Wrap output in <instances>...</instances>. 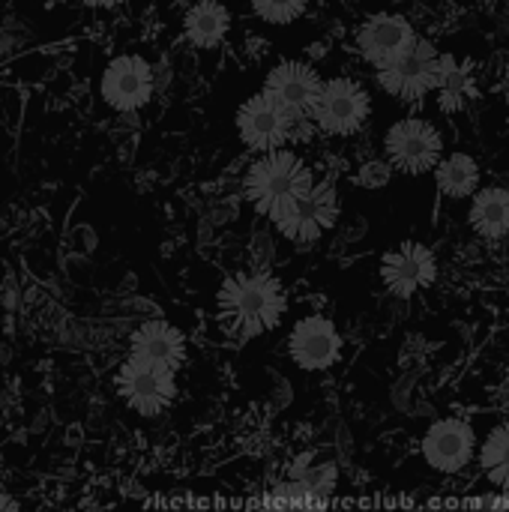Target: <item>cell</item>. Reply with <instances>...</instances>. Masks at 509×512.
<instances>
[{
	"mask_svg": "<svg viewBox=\"0 0 509 512\" xmlns=\"http://www.w3.org/2000/svg\"><path fill=\"white\" fill-rule=\"evenodd\" d=\"M438 273H441L438 255L426 243H417V240H405L396 249L384 252L378 264L381 285L396 300H411L429 291L438 282Z\"/></svg>",
	"mask_w": 509,
	"mask_h": 512,
	"instance_id": "52a82bcc",
	"label": "cell"
},
{
	"mask_svg": "<svg viewBox=\"0 0 509 512\" xmlns=\"http://www.w3.org/2000/svg\"><path fill=\"white\" fill-rule=\"evenodd\" d=\"M507 3H509V0H507Z\"/></svg>",
	"mask_w": 509,
	"mask_h": 512,
	"instance_id": "83f0119b",
	"label": "cell"
},
{
	"mask_svg": "<svg viewBox=\"0 0 509 512\" xmlns=\"http://www.w3.org/2000/svg\"><path fill=\"white\" fill-rule=\"evenodd\" d=\"M114 390L120 396V402L138 414V417H162L174 402H177V372L147 363V360H135L126 357L114 375Z\"/></svg>",
	"mask_w": 509,
	"mask_h": 512,
	"instance_id": "3957f363",
	"label": "cell"
},
{
	"mask_svg": "<svg viewBox=\"0 0 509 512\" xmlns=\"http://www.w3.org/2000/svg\"><path fill=\"white\" fill-rule=\"evenodd\" d=\"M216 312L234 342H252L276 330L288 312V291L279 276L264 267L225 276L216 291Z\"/></svg>",
	"mask_w": 509,
	"mask_h": 512,
	"instance_id": "6da1fadb",
	"label": "cell"
},
{
	"mask_svg": "<svg viewBox=\"0 0 509 512\" xmlns=\"http://www.w3.org/2000/svg\"><path fill=\"white\" fill-rule=\"evenodd\" d=\"M231 30V12L219 0H198L183 15V36L195 48H216Z\"/></svg>",
	"mask_w": 509,
	"mask_h": 512,
	"instance_id": "2e32d148",
	"label": "cell"
},
{
	"mask_svg": "<svg viewBox=\"0 0 509 512\" xmlns=\"http://www.w3.org/2000/svg\"><path fill=\"white\" fill-rule=\"evenodd\" d=\"M480 453L477 432L468 420L462 417H441L435 420L423 441H420V456L429 465V471L441 477H459L465 474Z\"/></svg>",
	"mask_w": 509,
	"mask_h": 512,
	"instance_id": "8992f818",
	"label": "cell"
},
{
	"mask_svg": "<svg viewBox=\"0 0 509 512\" xmlns=\"http://www.w3.org/2000/svg\"><path fill=\"white\" fill-rule=\"evenodd\" d=\"M369 93L354 78H330L318 96L312 120L327 135H354L369 120Z\"/></svg>",
	"mask_w": 509,
	"mask_h": 512,
	"instance_id": "8fae6325",
	"label": "cell"
},
{
	"mask_svg": "<svg viewBox=\"0 0 509 512\" xmlns=\"http://www.w3.org/2000/svg\"><path fill=\"white\" fill-rule=\"evenodd\" d=\"M258 512H327V501L303 492L291 480H282L267 492V498H264Z\"/></svg>",
	"mask_w": 509,
	"mask_h": 512,
	"instance_id": "7402d4cb",
	"label": "cell"
},
{
	"mask_svg": "<svg viewBox=\"0 0 509 512\" xmlns=\"http://www.w3.org/2000/svg\"><path fill=\"white\" fill-rule=\"evenodd\" d=\"M315 189V177L309 171V165L291 153V150H273V153H261L243 180V195L246 201L261 213V216H273L276 210L309 198V192Z\"/></svg>",
	"mask_w": 509,
	"mask_h": 512,
	"instance_id": "7a4b0ae2",
	"label": "cell"
},
{
	"mask_svg": "<svg viewBox=\"0 0 509 512\" xmlns=\"http://www.w3.org/2000/svg\"><path fill=\"white\" fill-rule=\"evenodd\" d=\"M354 42H357V51L363 54V60L381 72V69H390L393 63H399L417 45V33L408 18L393 15V12H378L357 27Z\"/></svg>",
	"mask_w": 509,
	"mask_h": 512,
	"instance_id": "7c38bea8",
	"label": "cell"
},
{
	"mask_svg": "<svg viewBox=\"0 0 509 512\" xmlns=\"http://www.w3.org/2000/svg\"><path fill=\"white\" fill-rule=\"evenodd\" d=\"M468 222L483 240H507L509 237V189L486 186L474 195Z\"/></svg>",
	"mask_w": 509,
	"mask_h": 512,
	"instance_id": "ac0fdd59",
	"label": "cell"
},
{
	"mask_svg": "<svg viewBox=\"0 0 509 512\" xmlns=\"http://www.w3.org/2000/svg\"><path fill=\"white\" fill-rule=\"evenodd\" d=\"M390 177H393V165L387 159H372L357 171V183L363 189H381L390 183Z\"/></svg>",
	"mask_w": 509,
	"mask_h": 512,
	"instance_id": "cb8c5ba5",
	"label": "cell"
},
{
	"mask_svg": "<svg viewBox=\"0 0 509 512\" xmlns=\"http://www.w3.org/2000/svg\"><path fill=\"white\" fill-rule=\"evenodd\" d=\"M81 6H93V9H111V6H120L123 0H78Z\"/></svg>",
	"mask_w": 509,
	"mask_h": 512,
	"instance_id": "484cf974",
	"label": "cell"
},
{
	"mask_svg": "<svg viewBox=\"0 0 509 512\" xmlns=\"http://www.w3.org/2000/svg\"><path fill=\"white\" fill-rule=\"evenodd\" d=\"M285 480H291V483H297L303 492H309V495L327 501V498H333L336 489H339V465H336L330 456L318 453V450H306V453L294 456V462L288 465Z\"/></svg>",
	"mask_w": 509,
	"mask_h": 512,
	"instance_id": "e0dca14e",
	"label": "cell"
},
{
	"mask_svg": "<svg viewBox=\"0 0 509 512\" xmlns=\"http://www.w3.org/2000/svg\"><path fill=\"white\" fill-rule=\"evenodd\" d=\"M384 153L387 162L396 171L405 174H426L441 165L444 156V138L441 132L420 117H405L393 123L384 135Z\"/></svg>",
	"mask_w": 509,
	"mask_h": 512,
	"instance_id": "9c48e42d",
	"label": "cell"
},
{
	"mask_svg": "<svg viewBox=\"0 0 509 512\" xmlns=\"http://www.w3.org/2000/svg\"><path fill=\"white\" fill-rule=\"evenodd\" d=\"M441 69H444V54H438L432 42L417 39V45L399 63L378 72V84L402 102H420L432 90H438Z\"/></svg>",
	"mask_w": 509,
	"mask_h": 512,
	"instance_id": "30bf717a",
	"label": "cell"
},
{
	"mask_svg": "<svg viewBox=\"0 0 509 512\" xmlns=\"http://www.w3.org/2000/svg\"><path fill=\"white\" fill-rule=\"evenodd\" d=\"M0 512H24V507H21L12 495L0 492Z\"/></svg>",
	"mask_w": 509,
	"mask_h": 512,
	"instance_id": "d4e9b609",
	"label": "cell"
},
{
	"mask_svg": "<svg viewBox=\"0 0 509 512\" xmlns=\"http://www.w3.org/2000/svg\"><path fill=\"white\" fill-rule=\"evenodd\" d=\"M342 348H345V336L339 333L336 321L321 312H312L294 321L285 339L288 360L300 372H309V375L333 369L342 360Z\"/></svg>",
	"mask_w": 509,
	"mask_h": 512,
	"instance_id": "ba28073f",
	"label": "cell"
},
{
	"mask_svg": "<svg viewBox=\"0 0 509 512\" xmlns=\"http://www.w3.org/2000/svg\"><path fill=\"white\" fill-rule=\"evenodd\" d=\"M12 45H15V36H12V33H3V30H0V54H6V51H9Z\"/></svg>",
	"mask_w": 509,
	"mask_h": 512,
	"instance_id": "4316f807",
	"label": "cell"
},
{
	"mask_svg": "<svg viewBox=\"0 0 509 512\" xmlns=\"http://www.w3.org/2000/svg\"><path fill=\"white\" fill-rule=\"evenodd\" d=\"M126 357L147 360V363L165 366L171 372H180L186 357H189V342L177 324H171L165 318H150L132 330Z\"/></svg>",
	"mask_w": 509,
	"mask_h": 512,
	"instance_id": "9a60e30c",
	"label": "cell"
},
{
	"mask_svg": "<svg viewBox=\"0 0 509 512\" xmlns=\"http://www.w3.org/2000/svg\"><path fill=\"white\" fill-rule=\"evenodd\" d=\"M99 90H102V99L114 111L129 114V111H138L150 102V96L156 90V78H153V69L144 57L120 54L105 66Z\"/></svg>",
	"mask_w": 509,
	"mask_h": 512,
	"instance_id": "4fadbf2b",
	"label": "cell"
},
{
	"mask_svg": "<svg viewBox=\"0 0 509 512\" xmlns=\"http://www.w3.org/2000/svg\"><path fill=\"white\" fill-rule=\"evenodd\" d=\"M474 75L468 66H459L453 54H444V69H441V81H438V102L444 111H462L468 105V99L474 96Z\"/></svg>",
	"mask_w": 509,
	"mask_h": 512,
	"instance_id": "44dd1931",
	"label": "cell"
},
{
	"mask_svg": "<svg viewBox=\"0 0 509 512\" xmlns=\"http://www.w3.org/2000/svg\"><path fill=\"white\" fill-rule=\"evenodd\" d=\"M303 114L288 111L282 102H276L270 93H255L237 108V132L240 141L255 153H273L282 150L288 141H294V126Z\"/></svg>",
	"mask_w": 509,
	"mask_h": 512,
	"instance_id": "5b68a950",
	"label": "cell"
},
{
	"mask_svg": "<svg viewBox=\"0 0 509 512\" xmlns=\"http://www.w3.org/2000/svg\"><path fill=\"white\" fill-rule=\"evenodd\" d=\"M321 90H324V81H321V75L315 72V66L300 63V60L276 63V66L267 72V78H264V93H270V96H273L276 102H282L288 111L303 114V117H312Z\"/></svg>",
	"mask_w": 509,
	"mask_h": 512,
	"instance_id": "5bb4252c",
	"label": "cell"
},
{
	"mask_svg": "<svg viewBox=\"0 0 509 512\" xmlns=\"http://www.w3.org/2000/svg\"><path fill=\"white\" fill-rule=\"evenodd\" d=\"M342 204L336 195V186L330 180L315 183V189L309 192V198L294 201L282 210H276L270 216V225L291 243L309 246L315 240H321L336 222H339Z\"/></svg>",
	"mask_w": 509,
	"mask_h": 512,
	"instance_id": "277c9868",
	"label": "cell"
},
{
	"mask_svg": "<svg viewBox=\"0 0 509 512\" xmlns=\"http://www.w3.org/2000/svg\"><path fill=\"white\" fill-rule=\"evenodd\" d=\"M477 465L489 486L509 495V420L498 423L480 444Z\"/></svg>",
	"mask_w": 509,
	"mask_h": 512,
	"instance_id": "ffe728a7",
	"label": "cell"
},
{
	"mask_svg": "<svg viewBox=\"0 0 509 512\" xmlns=\"http://www.w3.org/2000/svg\"><path fill=\"white\" fill-rule=\"evenodd\" d=\"M435 180L441 195L447 198H474L480 192V165L474 156L468 153H453L447 159H441V165L435 168Z\"/></svg>",
	"mask_w": 509,
	"mask_h": 512,
	"instance_id": "d6986e66",
	"label": "cell"
},
{
	"mask_svg": "<svg viewBox=\"0 0 509 512\" xmlns=\"http://www.w3.org/2000/svg\"><path fill=\"white\" fill-rule=\"evenodd\" d=\"M309 0H252V9L261 21L270 24H291L306 12Z\"/></svg>",
	"mask_w": 509,
	"mask_h": 512,
	"instance_id": "603a6c76",
	"label": "cell"
}]
</instances>
